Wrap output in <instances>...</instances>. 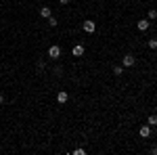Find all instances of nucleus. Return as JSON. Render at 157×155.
Segmentation results:
<instances>
[{
  "instance_id": "f257e3e1",
  "label": "nucleus",
  "mask_w": 157,
  "mask_h": 155,
  "mask_svg": "<svg viewBox=\"0 0 157 155\" xmlns=\"http://www.w3.org/2000/svg\"><path fill=\"white\" fill-rule=\"evenodd\" d=\"M82 27H84L86 34H94V29H97V23H94V21H90V19H86L84 23H82Z\"/></svg>"
},
{
  "instance_id": "f03ea898",
  "label": "nucleus",
  "mask_w": 157,
  "mask_h": 155,
  "mask_svg": "<svg viewBox=\"0 0 157 155\" xmlns=\"http://www.w3.org/2000/svg\"><path fill=\"white\" fill-rule=\"evenodd\" d=\"M121 63H124V67H134V63H136V57H134V55H124Z\"/></svg>"
},
{
  "instance_id": "7ed1b4c3",
  "label": "nucleus",
  "mask_w": 157,
  "mask_h": 155,
  "mask_svg": "<svg viewBox=\"0 0 157 155\" xmlns=\"http://www.w3.org/2000/svg\"><path fill=\"white\" fill-rule=\"evenodd\" d=\"M48 57H50V59H59V57H61V46L52 44V46L48 48Z\"/></svg>"
},
{
  "instance_id": "20e7f679",
  "label": "nucleus",
  "mask_w": 157,
  "mask_h": 155,
  "mask_svg": "<svg viewBox=\"0 0 157 155\" xmlns=\"http://www.w3.org/2000/svg\"><path fill=\"white\" fill-rule=\"evenodd\" d=\"M138 134H140L143 138H149V136H151V126H149V124H147V126H143V128L138 130Z\"/></svg>"
},
{
  "instance_id": "39448f33",
  "label": "nucleus",
  "mask_w": 157,
  "mask_h": 155,
  "mask_svg": "<svg viewBox=\"0 0 157 155\" xmlns=\"http://www.w3.org/2000/svg\"><path fill=\"white\" fill-rule=\"evenodd\" d=\"M138 29H140V32H145V29H149V25H151V21H149V19H140V21H138Z\"/></svg>"
},
{
  "instance_id": "423d86ee",
  "label": "nucleus",
  "mask_w": 157,
  "mask_h": 155,
  "mask_svg": "<svg viewBox=\"0 0 157 155\" xmlns=\"http://www.w3.org/2000/svg\"><path fill=\"white\" fill-rule=\"evenodd\" d=\"M67 99H69V95H67L65 90H61L59 95H57V101H59L61 105H63V103H67Z\"/></svg>"
},
{
  "instance_id": "0eeeda50",
  "label": "nucleus",
  "mask_w": 157,
  "mask_h": 155,
  "mask_svg": "<svg viewBox=\"0 0 157 155\" xmlns=\"http://www.w3.org/2000/svg\"><path fill=\"white\" fill-rule=\"evenodd\" d=\"M73 57H82V55H84V46H82V44H78V46H73Z\"/></svg>"
},
{
  "instance_id": "6e6552de",
  "label": "nucleus",
  "mask_w": 157,
  "mask_h": 155,
  "mask_svg": "<svg viewBox=\"0 0 157 155\" xmlns=\"http://www.w3.org/2000/svg\"><path fill=\"white\" fill-rule=\"evenodd\" d=\"M40 15H42V17H46V19H48L50 15H52V11H50V6H40Z\"/></svg>"
},
{
  "instance_id": "1a4fd4ad",
  "label": "nucleus",
  "mask_w": 157,
  "mask_h": 155,
  "mask_svg": "<svg viewBox=\"0 0 157 155\" xmlns=\"http://www.w3.org/2000/svg\"><path fill=\"white\" fill-rule=\"evenodd\" d=\"M147 19H149V21L157 19V11H155V9H149V15H147Z\"/></svg>"
},
{
  "instance_id": "9d476101",
  "label": "nucleus",
  "mask_w": 157,
  "mask_h": 155,
  "mask_svg": "<svg viewBox=\"0 0 157 155\" xmlns=\"http://www.w3.org/2000/svg\"><path fill=\"white\" fill-rule=\"evenodd\" d=\"M147 124H149V126H155V124H157V115H149Z\"/></svg>"
},
{
  "instance_id": "9b49d317",
  "label": "nucleus",
  "mask_w": 157,
  "mask_h": 155,
  "mask_svg": "<svg viewBox=\"0 0 157 155\" xmlns=\"http://www.w3.org/2000/svg\"><path fill=\"white\" fill-rule=\"evenodd\" d=\"M113 73H115V76H121V73H124V67H121V65H115V67H113Z\"/></svg>"
},
{
  "instance_id": "f8f14e48",
  "label": "nucleus",
  "mask_w": 157,
  "mask_h": 155,
  "mask_svg": "<svg viewBox=\"0 0 157 155\" xmlns=\"http://www.w3.org/2000/svg\"><path fill=\"white\" fill-rule=\"evenodd\" d=\"M147 44H149V48H151V50H155V48H157V40H149Z\"/></svg>"
},
{
  "instance_id": "ddd939ff",
  "label": "nucleus",
  "mask_w": 157,
  "mask_h": 155,
  "mask_svg": "<svg viewBox=\"0 0 157 155\" xmlns=\"http://www.w3.org/2000/svg\"><path fill=\"white\" fill-rule=\"evenodd\" d=\"M48 23H50V27H55V25H57V19H55L52 15H50V17H48Z\"/></svg>"
},
{
  "instance_id": "4468645a",
  "label": "nucleus",
  "mask_w": 157,
  "mask_h": 155,
  "mask_svg": "<svg viewBox=\"0 0 157 155\" xmlns=\"http://www.w3.org/2000/svg\"><path fill=\"white\" fill-rule=\"evenodd\" d=\"M61 4H69V2H71V0H59Z\"/></svg>"
},
{
  "instance_id": "2eb2a0df",
  "label": "nucleus",
  "mask_w": 157,
  "mask_h": 155,
  "mask_svg": "<svg viewBox=\"0 0 157 155\" xmlns=\"http://www.w3.org/2000/svg\"><path fill=\"white\" fill-rule=\"evenodd\" d=\"M2 101H4V96H2V92H0V105H2Z\"/></svg>"
},
{
  "instance_id": "dca6fc26",
  "label": "nucleus",
  "mask_w": 157,
  "mask_h": 155,
  "mask_svg": "<svg viewBox=\"0 0 157 155\" xmlns=\"http://www.w3.org/2000/svg\"><path fill=\"white\" fill-rule=\"evenodd\" d=\"M153 153H155V155H157V147H155V149H153Z\"/></svg>"
}]
</instances>
